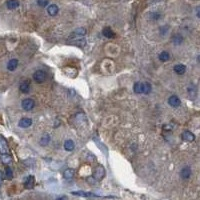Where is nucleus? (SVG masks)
Instances as JSON below:
<instances>
[{"instance_id":"f257e3e1","label":"nucleus","mask_w":200,"mask_h":200,"mask_svg":"<svg viewBox=\"0 0 200 200\" xmlns=\"http://www.w3.org/2000/svg\"><path fill=\"white\" fill-rule=\"evenodd\" d=\"M33 79L36 83H43L47 79V74L43 70H37L33 74Z\"/></svg>"},{"instance_id":"f03ea898","label":"nucleus","mask_w":200,"mask_h":200,"mask_svg":"<svg viewBox=\"0 0 200 200\" xmlns=\"http://www.w3.org/2000/svg\"><path fill=\"white\" fill-rule=\"evenodd\" d=\"M104 177H105V169L102 165H99V166L95 169L94 173H93V178H94L95 180L100 181Z\"/></svg>"},{"instance_id":"7ed1b4c3","label":"nucleus","mask_w":200,"mask_h":200,"mask_svg":"<svg viewBox=\"0 0 200 200\" xmlns=\"http://www.w3.org/2000/svg\"><path fill=\"white\" fill-rule=\"evenodd\" d=\"M34 105H35V103H34V100L30 99V98H26L22 100V102H21V106H22V108L24 110L26 111H30L32 110L34 108Z\"/></svg>"},{"instance_id":"20e7f679","label":"nucleus","mask_w":200,"mask_h":200,"mask_svg":"<svg viewBox=\"0 0 200 200\" xmlns=\"http://www.w3.org/2000/svg\"><path fill=\"white\" fill-rule=\"evenodd\" d=\"M0 153L2 154H9V147L6 139L0 135Z\"/></svg>"},{"instance_id":"39448f33","label":"nucleus","mask_w":200,"mask_h":200,"mask_svg":"<svg viewBox=\"0 0 200 200\" xmlns=\"http://www.w3.org/2000/svg\"><path fill=\"white\" fill-rule=\"evenodd\" d=\"M168 104L174 108H177L181 105V100L176 95H171L170 97L168 98Z\"/></svg>"},{"instance_id":"423d86ee","label":"nucleus","mask_w":200,"mask_h":200,"mask_svg":"<svg viewBox=\"0 0 200 200\" xmlns=\"http://www.w3.org/2000/svg\"><path fill=\"white\" fill-rule=\"evenodd\" d=\"M34 184H35V178H34V176H32V175H29V176L26 178L25 182H24L25 188L32 189L33 187H34Z\"/></svg>"},{"instance_id":"0eeeda50","label":"nucleus","mask_w":200,"mask_h":200,"mask_svg":"<svg viewBox=\"0 0 200 200\" xmlns=\"http://www.w3.org/2000/svg\"><path fill=\"white\" fill-rule=\"evenodd\" d=\"M181 137H182L183 140H185L187 142H192L195 139V135L192 132H190V131H184Z\"/></svg>"},{"instance_id":"6e6552de","label":"nucleus","mask_w":200,"mask_h":200,"mask_svg":"<svg viewBox=\"0 0 200 200\" xmlns=\"http://www.w3.org/2000/svg\"><path fill=\"white\" fill-rule=\"evenodd\" d=\"M71 194L76 195V196H81V197H98V195L93 194L91 192H85V191H72Z\"/></svg>"},{"instance_id":"1a4fd4ad","label":"nucleus","mask_w":200,"mask_h":200,"mask_svg":"<svg viewBox=\"0 0 200 200\" xmlns=\"http://www.w3.org/2000/svg\"><path fill=\"white\" fill-rule=\"evenodd\" d=\"M180 176L182 179H188L191 176V169H190V167L189 166L183 167L180 171Z\"/></svg>"},{"instance_id":"9d476101","label":"nucleus","mask_w":200,"mask_h":200,"mask_svg":"<svg viewBox=\"0 0 200 200\" xmlns=\"http://www.w3.org/2000/svg\"><path fill=\"white\" fill-rule=\"evenodd\" d=\"M133 90H134V92H135L136 94H141V93L144 94V83H141V82L134 83Z\"/></svg>"},{"instance_id":"9b49d317","label":"nucleus","mask_w":200,"mask_h":200,"mask_svg":"<svg viewBox=\"0 0 200 200\" xmlns=\"http://www.w3.org/2000/svg\"><path fill=\"white\" fill-rule=\"evenodd\" d=\"M19 90L22 93H28L30 91V82L28 80L22 81L19 85Z\"/></svg>"},{"instance_id":"f8f14e48","label":"nucleus","mask_w":200,"mask_h":200,"mask_svg":"<svg viewBox=\"0 0 200 200\" xmlns=\"http://www.w3.org/2000/svg\"><path fill=\"white\" fill-rule=\"evenodd\" d=\"M58 11H59L58 6L55 4H50L47 7V13L50 16H55V15H57Z\"/></svg>"},{"instance_id":"ddd939ff","label":"nucleus","mask_w":200,"mask_h":200,"mask_svg":"<svg viewBox=\"0 0 200 200\" xmlns=\"http://www.w3.org/2000/svg\"><path fill=\"white\" fill-rule=\"evenodd\" d=\"M174 72L178 74V75H182L185 73L186 71V66L184 64H176L173 68Z\"/></svg>"},{"instance_id":"4468645a","label":"nucleus","mask_w":200,"mask_h":200,"mask_svg":"<svg viewBox=\"0 0 200 200\" xmlns=\"http://www.w3.org/2000/svg\"><path fill=\"white\" fill-rule=\"evenodd\" d=\"M18 125H19V127L21 128H27L32 125V119H30V118H22V119L19 121Z\"/></svg>"},{"instance_id":"2eb2a0df","label":"nucleus","mask_w":200,"mask_h":200,"mask_svg":"<svg viewBox=\"0 0 200 200\" xmlns=\"http://www.w3.org/2000/svg\"><path fill=\"white\" fill-rule=\"evenodd\" d=\"M18 66V60L17 59H11L7 64V69L9 71H14Z\"/></svg>"},{"instance_id":"dca6fc26","label":"nucleus","mask_w":200,"mask_h":200,"mask_svg":"<svg viewBox=\"0 0 200 200\" xmlns=\"http://www.w3.org/2000/svg\"><path fill=\"white\" fill-rule=\"evenodd\" d=\"M49 142H50V135L47 133H45L42 135L41 139H40V141H39V144L41 146H47Z\"/></svg>"},{"instance_id":"f3484780","label":"nucleus","mask_w":200,"mask_h":200,"mask_svg":"<svg viewBox=\"0 0 200 200\" xmlns=\"http://www.w3.org/2000/svg\"><path fill=\"white\" fill-rule=\"evenodd\" d=\"M86 34V29L85 28H83V27H79V28H77V29H75L73 32H72V35L71 36H84Z\"/></svg>"},{"instance_id":"a211bd4d","label":"nucleus","mask_w":200,"mask_h":200,"mask_svg":"<svg viewBox=\"0 0 200 200\" xmlns=\"http://www.w3.org/2000/svg\"><path fill=\"white\" fill-rule=\"evenodd\" d=\"M74 147H75V144L72 140L68 139L64 142V149L66 150V151H72Z\"/></svg>"},{"instance_id":"6ab92c4d","label":"nucleus","mask_w":200,"mask_h":200,"mask_svg":"<svg viewBox=\"0 0 200 200\" xmlns=\"http://www.w3.org/2000/svg\"><path fill=\"white\" fill-rule=\"evenodd\" d=\"M102 33H103V35L105 37H107V38H114L115 37V33L111 30V28H109V27L104 28Z\"/></svg>"},{"instance_id":"aec40b11","label":"nucleus","mask_w":200,"mask_h":200,"mask_svg":"<svg viewBox=\"0 0 200 200\" xmlns=\"http://www.w3.org/2000/svg\"><path fill=\"white\" fill-rule=\"evenodd\" d=\"M74 173L75 172L72 168H67V169L63 172V177L65 178V179H71V178H73Z\"/></svg>"},{"instance_id":"412c9836","label":"nucleus","mask_w":200,"mask_h":200,"mask_svg":"<svg viewBox=\"0 0 200 200\" xmlns=\"http://www.w3.org/2000/svg\"><path fill=\"white\" fill-rule=\"evenodd\" d=\"M172 42L175 45H180L181 43L183 42V37L180 35V34H175L172 37Z\"/></svg>"},{"instance_id":"4be33fe9","label":"nucleus","mask_w":200,"mask_h":200,"mask_svg":"<svg viewBox=\"0 0 200 200\" xmlns=\"http://www.w3.org/2000/svg\"><path fill=\"white\" fill-rule=\"evenodd\" d=\"M159 59L162 62H166L170 59V54L167 51H162L160 54H159Z\"/></svg>"},{"instance_id":"5701e85b","label":"nucleus","mask_w":200,"mask_h":200,"mask_svg":"<svg viewBox=\"0 0 200 200\" xmlns=\"http://www.w3.org/2000/svg\"><path fill=\"white\" fill-rule=\"evenodd\" d=\"M19 6V1L18 0H9L7 2V8L8 9H15Z\"/></svg>"},{"instance_id":"b1692460","label":"nucleus","mask_w":200,"mask_h":200,"mask_svg":"<svg viewBox=\"0 0 200 200\" xmlns=\"http://www.w3.org/2000/svg\"><path fill=\"white\" fill-rule=\"evenodd\" d=\"M1 161H2L3 164L7 165V164H9V163H11L12 157H11V156L9 155V154H2V155H1Z\"/></svg>"},{"instance_id":"393cba45","label":"nucleus","mask_w":200,"mask_h":200,"mask_svg":"<svg viewBox=\"0 0 200 200\" xmlns=\"http://www.w3.org/2000/svg\"><path fill=\"white\" fill-rule=\"evenodd\" d=\"M5 177H6V179H12V178H13V172H12L10 167L5 168Z\"/></svg>"},{"instance_id":"a878e982","label":"nucleus","mask_w":200,"mask_h":200,"mask_svg":"<svg viewBox=\"0 0 200 200\" xmlns=\"http://www.w3.org/2000/svg\"><path fill=\"white\" fill-rule=\"evenodd\" d=\"M151 90H152L151 84L148 82H145L144 83V94H149V93L151 92Z\"/></svg>"},{"instance_id":"bb28decb","label":"nucleus","mask_w":200,"mask_h":200,"mask_svg":"<svg viewBox=\"0 0 200 200\" xmlns=\"http://www.w3.org/2000/svg\"><path fill=\"white\" fill-rule=\"evenodd\" d=\"M188 95L191 99H194L196 97V90L195 88H192V87H189L188 88Z\"/></svg>"},{"instance_id":"cd10ccee","label":"nucleus","mask_w":200,"mask_h":200,"mask_svg":"<svg viewBox=\"0 0 200 200\" xmlns=\"http://www.w3.org/2000/svg\"><path fill=\"white\" fill-rule=\"evenodd\" d=\"M74 44L79 46V47H84L86 44V41H85V39H78L76 41H74Z\"/></svg>"},{"instance_id":"c85d7f7f","label":"nucleus","mask_w":200,"mask_h":200,"mask_svg":"<svg viewBox=\"0 0 200 200\" xmlns=\"http://www.w3.org/2000/svg\"><path fill=\"white\" fill-rule=\"evenodd\" d=\"M160 13H157V12H154V13H151L150 14V17H151L152 20H158L159 18H160Z\"/></svg>"},{"instance_id":"c756f323","label":"nucleus","mask_w":200,"mask_h":200,"mask_svg":"<svg viewBox=\"0 0 200 200\" xmlns=\"http://www.w3.org/2000/svg\"><path fill=\"white\" fill-rule=\"evenodd\" d=\"M37 4L39 6H41V7H45V6L48 4V0H38Z\"/></svg>"},{"instance_id":"7c9ffc66","label":"nucleus","mask_w":200,"mask_h":200,"mask_svg":"<svg viewBox=\"0 0 200 200\" xmlns=\"http://www.w3.org/2000/svg\"><path fill=\"white\" fill-rule=\"evenodd\" d=\"M56 200H68V198H67V196L62 195V196H59L58 198H56Z\"/></svg>"},{"instance_id":"2f4dec72","label":"nucleus","mask_w":200,"mask_h":200,"mask_svg":"<svg viewBox=\"0 0 200 200\" xmlns=\"http://www.w3.org/2000/svg\"><path fill=\"white\" fill-rule=\"evenodd\" d=\"M196 15L200 18V6H198V7L196 8Z\"/></svg>"},{"instance_id":"473e14b6","label":"nucleus","mask_w":200,"mask_h":200,"mask_svg":"<svg viewBox=\"0 0 200 200\" xmlns=\"http://www.w3.org/2000/svg\"><path fill=\"white\" fill-rule=\"evenodd\" d=\"M197 62H198V63H200V55L197 57Z\"/></svg>"},{"instance_id":"72a5a7b5","label":"nucleus","mask_w":200,"mask_h":200,"mask_svg":"<svg viewBox=\"0 0 200 200\" xmlns=\"http://www.w3.org/2000/svg\"><path fill=\"white\" fill-rule=\"evenodd\" d=\"M0 184H1V178H0Z\"/></svg>"}]
</instances>
